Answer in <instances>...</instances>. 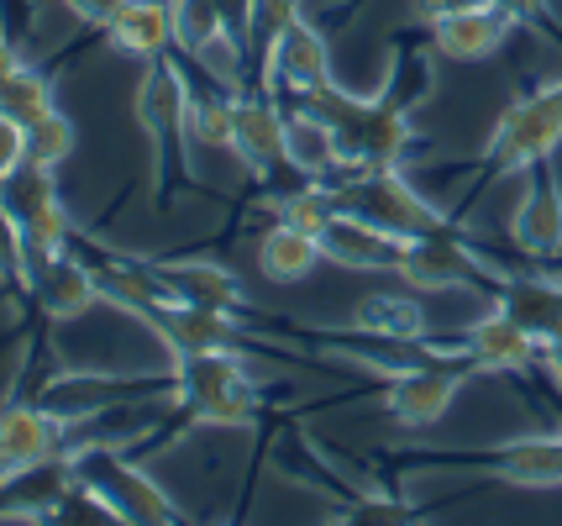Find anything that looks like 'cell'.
I'll return each instance as SVG.
<instances>
[{
	"mask_svg": "<svg viewBox=\"0 0 562 526\" xmlns=\"http://www.w3.org/2000/svg\"><path fill=\"white\" fill-rule=\"evenodd\" d=\"M173 401L184 405L190 422L205 426H252L258 422V379L247 374L243 348L221 352H173L169 374Z\"/></svg>",
	"mask_w": 562,
	"mask_h": 526,
	"instance_id": "obj_1",
	"label": "cell"
},
{
	"mask_svg": "<svg viewBox=\"0 0 562 526\" xmlns=\"http://www.w3.org/2000/svg\"><path fill=\"white\" fill-rule=\"evenodd\" d=\"M562 143V79L526 90L520 101L505 105V116L494 122V137L484 158H479V175L499 179V175H526L547 164Z\"/></svg>",
	"mask_w": 562,
	"mask_h": 526,
	"instance_id": "obj_2",
	"label": "cell"
},
{
	"mask_svg": "<svg viewBox=\"0 0 562 526\" xmlns=\"http://www.w3.org/2000/svg\"><path fill=\"white\" fill-rule=\"evenodd\" d=\"M331 190H337V205L347 216H358L368 226H384V232L405 237V243L411 237H431V232H452V222L411 184L405 169H352Z\"/></svg>",
	"mask_w": 562,
	"mask_h": 526,
	"instance_id": "obj_3",
	"label": "cell"
},
{
	"mask_svg": "<svg viewBox=\"0 0 562 526\" xmlns=\"http://www.w3.org/2000/svg\"><path fill=\"white\" fill-rule=\"evenodd\" d=\"M69 474L85 479L100 501L116 511V522H137V526H169V522H179V505L164 495V484L147 474V469L126 463L122 452H105V448L79 452V458H69Z\"/></svg>",
	"mask_w": 562,
	"mask_h": 526,
	"instance_id": "obj_4",
	"label": "cell"
},
{
	"mask_svg": "<svg viewBox=\"0 0 562 526\" xmlns=\"http://www.w3.org/2000/svg\"><path fill=\"white\" fill-rule=\"evenodd\" d=\"M394 275L405 279L411 290H494L499 269L484 264V258L458 237V226H452V232L411 237L405 253H400V269H394Z\"/></svg>",
	"mask_w": 562,
	"mask_h": 526,
	"instance_id": "obj_5",
	"label": "cell"
},
{
	"mask_svg": "<svg viewBox=\"0 0 562 526\" xmlns=\"http://www.w3.org/2000/svg\"><path fill=\"white\" fill-rule=\"evenodd\" d=\"M473 363L468 358H420L394 369L384 384V411L400 426H437L447 416V405L458 401V390L468 384Z\"/></svg>",
	"mask_w": 562,
	"mask_h": 526,
	"instance_id": "obj_6",
	"label": "cell"
},
{
	"mask_svg": "<svg viewBox=\"0 0 562 526\" xmlns=\"http://www.w3.org/2000/svg\"><path fill=\"white\" fill-rule=\"evenodd\" d=\"M132 111H137V126L158 148V169H169L173 148L190 153V90H184V75L169 64V53L147 58L137 96H132Z\"/></svg>",
	"mask_w": 562,
	"mask_h": 526,
	"instance_id": "obj_7",
	"label": "cell"
},
{
	"mask_svg": "<svg viewBox=\"0 0 562 526\" xmlns=\"http://www.w3.org/2000/svg\"><path fill=\"white\" fill-rule=\"evenodd\" d=\"M441 463L484 469V474L505 479V484H520V490H552V484H562V432L510 437V443L484 448V452H447Z\"/></svg>",
	"mask_w": 562,
	"mask_h": 526,
	"instance_id": "obj_8",
	"label": "cell"
},
{
	"mask_svg": "<svg viewBox=\"0 0 562 526\" xmlns=\"http://www.w3.org/2000/svg\"><path fill=\"white\" fill-rule=\"evenodd\" d=\"M458 352L473 363V374H526L541 363V337H531L515 316L494 305L490 316H479L458 337Z\"/></svg>",
	"mask_w": 562,
	"mask_h": 526,
	"instance_id": "obj_9",
	"label": "cell"
},
{
	"mask_svg": "<svg viewBox=\"0 0 562 526\" xmlns=\"http://www.w3.org/2000/svg\"><path fill=\"white\" fill-rule=\"evenodd\" d=\"M526 175H531V184H526V195L515 205L510 237L537 269H547V264L562 258V190L552 179V158L537 164V169H526Z\"/></svg>",
	"mask_w": 562,
	"mask_h": 526,
	"instance_id": "obj_10",
	"label": "cell"
},
{
	"mask_svg": "<svg viewBox=\"0 0 562 526\" xmlns=\"http://www.w3.org/2000/svg\"><path fill=\"white\" fill-rule=\"evenodd\" d=\"M232 153L263 179H269L273 169H290L284 111L269 101H247V96H237V105H232Z\"/></svg>",
	"mask_w": 562,
	"mask_h": 526,
	"instance_id": "obj_11",
	"label": "cell"
},
{
	"mask_svg": "<svg viewBox=\"0 0 562 526\" xmlns=\"http://www.w3.org/2000/svg\"><path fill=\"white\" fill-rule=\"evenodd\" d=\"M515 16L505 5H484V11H463V16H441L431 22V48L452 64H484L505 48Z\"/></svg>",
	"mask_w": 562,
	"mask_h": 526,
	"instance_id": "obj_12",
	"label": "cell"
},
{
	"mask_svg": "<svg viewBox=\"0 0 562 526\" xmlns=\"http://www.w3.org/2000/svg\"><path fill=\"white\" fill-rule=\"evenodd\" d=\"M58 452V422L37 405H5L0 411V479L43 469Z\"/></svg>",
	"mask_w": 562,
	"mask_h": 526,
	"instance_id": "obj_13",
	"label": "cell"
},
{
	"mask_svg": "<svg viewBox=\"0 0 562 526\" xmlns=\"http://www.w3.org/2000/svg\"><path fill=\"white\" fill-rule=\"evenodd\" d=\"M26 290H32V301L43 305L53 322H79V316L100 301V275L90 264L58 253V258H48V264L32 269V284H26Z\"/></svg>",
	"mask_w": 562,
	"mask_h": 526,
	"instance_id": "obj_14",
	"label": "cell"
},
{
	"mask_svg": "<svg viewBox=\"0 0 562 526\" xmlns=\"http://www.w3.org/2000/svg\"><path fill=\"white\" fill-rule=\"evenodd\" d=\"M494 305L547 343L552 332H562V275H547V269L541 275H499Z\"/></svg>",
	"mask_w": 562,
	"mask_h": 526,
	"instance_id": "obj_15",
	"label": "cell"
},
{
	"mask_svg": "<svg viewBox=\"0 0 562 526\" xmlns=\"http://www.w3.org/2000/svg\"><path fill=\"white\" fill-rule=\"evenodd\" d=\"M269 69L284 90L305 96V90H316V85H331V48H326V37H321L305 16H294V22L273 37Z\"/></svg>",
	"mask_w": 562,
	"mask_h": 526,
	"instance_id": "obj_16",
	"label": "cell"
},
{
	"mask_svg": "<svg viewBox=\"0 0 562 526\" xmlns=\"http://www.w3.org/2000/svg\"><path fill=\"white\" fill-rule=\"evenodd\" d=\"M153 275L164 279L169 295L190 305H216V311H243L247 305L243 279L232 269H221V264H205V258H158Z\"/></svg>",
	"mask_w": 562,
	"mask_h": 526,
	"instance_id": "obj_17",
	"label": "cell"
},
{
	"mask_svg": "<svg viewBox=\"0 0 562 526\" xmlns=\"http://www.w3.org/2000/svg\"><path fill=\"white\" fill-rule=\"evenodd\" d=\"M321 248L331 264L342 269H400V253H405V237H394L384 226H368L358 216L337 211V222L321 232Z\"/></svg>",
	"mask_w": 562,
	"mask_h": 526,
	"instance_id": "obj_18",
	"label": "cell"
},
{
	"mask_svg": "<svg viewBox=\"0 0 562 526\" xmlns=\"http://www.w3.org/2000/svg\"><path fill=\"white\" fill-rule=\"evenodd\" d=\"M111 43L132 58H164L173 43V5L169 0H122V11L105 22Z\"/></svg>",
	"mask_w": 562,
	"mask_h": 526,
	"instance_id": "obj_19",
	"label": "cell"
},
{
	"mask_svg": "<svg viewBox=\"0 0 562 526\" xmlns=\"http://www.w3.org/2000/svg\"><path fill=\"white\" fill-rule=\"evenodd\" d=\"M284 137H290V169L305 179H326V184H337L347 175V158H342V143H337V132L326 122H316L311 111H294L284 116Z\"/></svg>",
	"mask_w": 562,
	"mask_h": 526,
	"instance_id": "obj_20",
	"label": "cell"
},
{
	"mask_svg": "<svg viewBox=\"0 0 562 526\" xmlns=\"http://www.w3.org/2000/svg\"><path fill=\"white\" fill-rule=\"evenodd\" d=\"M352 332L373 337V343H420L426 337V311L416 295H400V290H379L363 295L352 311Z\"/></svg>",
	"mask_w": 562,
	"mask_h": 526,
	"instance_id": "obj_21",
	"label": "cell"
},
{
	"mask_svg": "<svg viewBox=\"0 0 562 526\" xmlns=\"http://www.w3.org/2000/svg\"><path fill=\"white\" fill-rule=\"evenodd\" d=\"M326 264V248H321L316 232H300V226L279 222L263 232V243H258V269L273 279V284H300V279H311Z\"/></svg>",
	"mask_w": 562,
	"mask_h": 526,
	"instance_id": "obj_22",
	"label": "cell"
},
{
	"mask_svg": "<svg viewBox=\"0 0 562 526\" xmlns=\"http://www.w3.org/2000/svg\"><path fill=\"white\" fill-rule=\"evenodd\" d=\"M0 111L11 116V122H22V126H32V122H43L48 111H58L53 105V79L48 75H37V69H16V75L0 85Z\"/></svg>",
	"mask_w": 562,
	"mask_h": 526,
	"instance_id": "obj_23",
	"label": "cell"
},
{
	"mask_svg": "<svg viewBox=\"0 0 562 526\" xmlns=\"http://www.w3.org/2000/svg\"><path fill=\"white\" fill-rule=\"evenodd\" d=\"M173 5V43L179 48H211L221 32H232V22H226V11H221V0H169Z\"/></svg>",
	"mask_w": 562,
	"mask_h": 526,
	"instance_id": "obj_24",
	"label": "cell"
},
{
	"mask_svg": "<svg viewBox=\"0 0 562 526\" xmlns=\"http://www.w3.org/2000/svg\"><path fill=\"white\" fill-rule=\"evenodd\" d=\"M331 522H347V526H405V522H420V511L411 501L390 495V490H358L347 505L331 511Z\"/></svg>",
	"mask_w": 562,
	"mask_h": 526,
	"instance_id": "obj_25",
	"label": "cell"
},
{
	"mask_svg": "<svg viewBox=\"0 0 562 526\" xmlns=\"http://www.w3.org/2000/svg\"><path fill=\"white\" fill-rule=\"evenodd\" d=\"M337 190L326 184V179H311V184H300L294 195H284V205H279V222L300 226V232H326V226L337 222Z\"/></svg>",
	"mask_w": 562,
	"mask_h": 526,
	"instance_id": "obj_26",
	"label": "cell"
},
{
	"mask_svg": "<svg viewBox=\"0 0 562 526\" xmlns=\"http://www.w3.org/2000/svg\"><path fill=\"white\" fill-rule=\"evenodd\" d=\"M74 153V122L64 111H48L43 122L26 126V164H43V169H58Z\"/></svg>",
	"mask_w": 562,
	"mask_h": 526,
	"instance_id": "obj_27",
	"label": "cell"
},
{
	"mask_svg": "<svg viewBox=\"0 0 562 526\" xmlns=\"http://www.w3.org/2000/svg\"><path fill=\"white\" fill-rule=\"evenodd\" d=\"M232 105L237 96H190V137L205 148H232Z\"/></svg>",
	"mask_w": 562,
	"mask_h": 526,
	"instance_id": "obj_28",
	"label": "cell"
},
{
	"mask_svg": "<svg viewBox=\"0 0 562 526\" xmlns=\"http://www.w3.org/2000/svg\"><path fill=\"white\" fill-rule=\"evenodd\" d=\"M26 226H22V216L11 211V201L0 195V279H16L26 290Z\"/></svg>",
	"mask_w": 562,
	"mask_h": 526,
	"instance_id": "obj_29",
	"label": "cell"
},
{
	"mask_svg": "<svg viewBox=\"0 0 562 526\" xmlns=\"http://www.w3.org/2000/svg\"><path fill=\"white\" fill-rule=\"evenodd\" d=\"M300 16V0H247V32L258 48H273V37Z\"/></svg>",
	"mask_w": 562,
	"mask_h": 526,
	"instance_id": "obj_30",
	"label": "cell"
},
{
	"mask_svg": "<svg viewBox=\"0 0 562 526\" xmlns=\"http://www.w3.org/2000/svg\"><path fill=\"white\" fill-rule=\"evenodd\" d=\"M22 164H26V126L0 111V179H11Z\"/></svg>",
	"mask_w": 562,
	"mask_h": 526,
	"instance_id": "obj_31",
	"label": "cell"
},
{
	"mask_svg": "<svg viewBox=\"0 0 562 526\" xmlns=\"http://www.w3.org/2000/svg\"><path fill=\"white\" fill-rule=\"evenodd\" d=\"M484 5H499V0H416V16L431 26L441 16H463V11H484Z\"/></svg>",
	"mask_w": 562,
	"mask_h": 526,
	"instance_id": "obj_32",
	"label": "cell"
},
{
	"mask_svg": "<svg viewBox=\"0 0 562 526\" xmlns=\"http://www.w3.org/2000/svg\"><path fill=\"white\" fill-rule=\"evenodd\" d=\"M499 5H505V11L515 16V26L526 22V26H547V32H562V26L552 22V5H547V0H499Z\"/></svg>",
	"mask_w": 562,
	"mask_h": 526,
	"instance_id": "obj_33",
	"label": "cell"
},
{
	"mask_svg": "<svg viewBox=\"0 0 562 526\" xmlns=\"http://www.w3.org/2000/svg\"><path fill=\"white\" fill-rule=\"evenodd\" d=\"M74 16H85V22H95V26H105L116 11H122V0H64Z\"/></svg>",
	"mask_w": 562,
	"mask_h": 526,
	"instance_id": "obj_34",
	"label": "cell"
},
{
	"mask_svg": "<svg viewBox=\"0 0 562 526\" xmlns=\"http://www.w3.org/2000/svg\"><path fill=\"white\" fill-rule=\"evenodd\" d=\"M541 363H547V369H552V379L562 384V332H552V337L541 343Z\"/></svg>",
	"mask_w": 562,
	"mask_h": 526,
	"instance_id": "obj_35",
	"label": "cell"
},
{
	"mask_svg": "<svg viewBox=\"0 0 562 526\" xmlns=\"http://www.w3.org/2000/svg\"><path fill=\"white\" fill-rule=\"evenodd\" d=\"M16 69H22V53L11 48V37L0 32V85H5L11 75H16Z\"/></svg>",
	"mask_w": 562,
	"mask_h": 526,
	"instance_id": "obj_36",
	"label": "cell"
},
{
	"mask_svg": "<svg viewBox=\"0 0 562 526\" xmlns=\"http://www.w3.org/2000/svg\"><path fill=\"white\" fill-rule=\"evenodd\" d=\"M558 432H562V426H558Z\"/></svg>",
	"mask_w": 562,
	"mask_h": 526,
	"instance_id": "obj_37",
	"label": "cell"
}]
</instances>
